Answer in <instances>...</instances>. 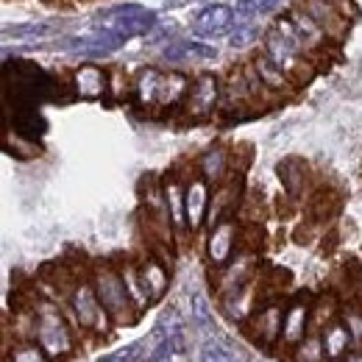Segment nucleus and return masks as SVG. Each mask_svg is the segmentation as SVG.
<instances>
[{
  "instance_id": "obj_13",
  "label": "nucleus",
  "mask_w": 362,
  "mask_h": 362,
  "mask_svg": "<svg viewBox=\"0 0 362 362\" xmlns=\"http://www.w3.org/2000/svg\"><path fill=\"white\" fill-rule=\"evenodd\" d=\"M234 243H237V223L226 218L218 226L209 228V240H206V257L215 268H223L231 254H234Z\"/></svg>"
},
{
  "instance_id": "obj_31",
  "label": "nucleus",
  "mask_w": 362,
  "mask_h": 362,
  "mask_svg": "<svg viewBox=\"0 0 362 362\" xmlns=\"http://www.w3.org/2000/svg\"><path fill=\"white\" fill-rule=\"evenodd\" d=\"M53 31V25L47 23H23V25H6V37H17V40H42Z\"/></svg>"
},
{
  "instance_id": "obj_16",
  "label": "nucleus",
  "mask_w": 362,
  "mask_h": 362,
  "mask_svg": "<svg viewBox=\"0 0 362 362\" xmlns=\"http://www.w3.org/2000/svg\"><path fill=\"white\" fill-rule=\"evenodd\" d=\"M136 268H139V279H142V287H145L151 304L162 301L168 287H170V273L165 268V262H159L156 257H145Z\"/></svg>"
},
{
  "instance_id": "obj_27",
  "label": "nucleus",
  "mask_w": 362,
  "mask_h": 362,
  "mask_svg": "<svg viewBox=\"0 0 362 362\" xmlns=\"http://www.w3.org/2000/svg\"><path fill=\"white\" fill-rule=\"evenodd\" d=\"M332 320H337V301H334V296H326L310 313V332H323Z\"/></svg>"
},
{
  "instance_id": "obj_38",
  "label": "nucleus",
  "mask_w": 362,
  "mask_h": 362,
  "mask_svg": "<svg viewBox=\"0 0 362 362\" xmlns=\"http://www.w3.org/2000/svg\"><path fill=\"white\" fill-rule=\"evenodd\" d=\"M329 3H334V6H346L349 0H329Z\"/></svg>"
},
{
  "instance_id": "obj_37",
  "label": "nucleus",
  "mask_w": 362,
  "mask_h": 362,
  "mask_svg": "<svg viewBox=\"0 0 362 362\" xmlns=\"http://www.w3.org/2000/svg\"><path fill=\"white\" fill-rule=\"evenodd\" d=\"M192 320L198 323V326H212V315H209V304H206V298L198 293V296H192Z\"/></svg>"
},
{
  "instance_id": "obj_14",
  "label": "nucleus",
  "mask_w": 362,
  "mask_h": 362,
  "mask_svg": "<svg viewBox=\"0 0 362 362\" xmlns=\"http://www.w3.org/2000/svg\"><path fill=\"white\" fill-rule=\"evenodd\" d=\"M254 268H257V257H254V254H240L234 262H226V265L221 268V279H218L221 296H228V293H234V290L251 284Z\"/></svg>"
},
{
  "instance_id": "obj_4",
  "label": "nucleus",
  "mask_w": 362,
  "mask_h": 362,
  "mask_svg": "<svg viewBox=\"0 0 362 362\" xmlns=\"http://www.w3.org/2000/svg\"><path fill=\"white\" fill-rule=\"evenodd\" d=\"M262 45H265V53L271 56L273 62L290 76V81L293 84H304V81H310L313 78V59L310 56H304L301 50H296L293 45H287L273 28L265 31V37H262Z\"/></svg>"
},
{
  "instance_id": "obj_1",
  "label": "nucleus",
  "mask_w": 362,
  "mask_h": 362,
  "mask_svg": "<svg viewBox=\"0 0 362 362\" xmlns=\"http://www.w3.org/2000/svg\"><path fill=\"white\" fill-rule=\"evenodd\" d=\"M92 284H95V293L103 304V310L109 313V317L117 323V326H132L139 315V310L132 301V293L123 281V273L112 265H95L92 268Z\"/></svg>"
},
{
  "instance_id": "obj_24",
  "label": "nucleus",
  "mask_w": 362,
  "mask_h": 362,
  "mask_svg": "<svg viewBox=\"0 0 362 362\" xmlns=\"http://www.w3.org/2000/svg\"><path fill=\"white\" fill-rule=\"evenodd\" d=\"M162 70L159 67H142L134 78V100L142 109H156V98L162 87Z\"/></svg>"
},
{
  "instance_id": "obj_12",
  "label": "nucleus",
  "mask_w": 362,
  "mask_h": 362,
  "mask_svg": "<svg viewBox=\"0 0 362 362\" xmlns=\"http://www.w3.org/2000/svg\"><path fill=\"white\" fill-rule=\"evenodd\" d=\"M310 301L307 298H296L287 310H284V323H281V343L296 349L307 334H310Z\"/></svg>"
},
{
  "instance_id": "obj_21",
  "label": "nucleus",
  "mask_w": 362,
  "mask_h": 362,
  "mask_svg": "<svg viewBox=\"0 0 362 362\" xmlns=\"http://www.w3.org/2000/svg\"><path fill=\"white\" fill-rule=\"evenodd\" d=\"M228 151L223 145H212L201 153L198 159V176L209 181V184H223V179L228 176Z\"/></svg>"
},
{
  "instance_id": "obj_29",
  "label": "nucleus",
  "mask_w": 362,
  "mask_h": 362,
  "mask_svg": "<svg viewBox=\"0 0 362 362\" xmlns=\"http://www.w3.org/2000/svg\"><path fill=\"white\" fill-rule=\"evenodd\" d=\"M259 37H265V34H259L257 23H234L231 37H228V45L237 47V50H243V47H248L251 42H257Z\"/></svg>"
},
{
  "instance_id": "obj_15",
  "label": "nucleus",
  "mask_w": 362,
  "mask_h": 362,
  "mask_svg": "<svg viewBox=\"0 0 362 362\" xmlns=\"http://www.w3.org/2000/svg\"><path fill=\"white\" fill-rule=\"evenodd\" d=\"M106 90H109V76H106L103 67H98V64H92V62L76 67V73H73V92H76L78 98L95 100V98H100Z\"/></svg>"
},
{
  "instance_id": "obj_39",
  "label": "nucleus",
  "mask_w": 362,
  "mask_h": 362,
  "mask_svg": "<svg viewBox=\"0 0 362 362\" xmlns=\"http://www.w3.org/2000/svg\"><path fill=\"white\" fill-rule=\"evenodd\" d=\"M6 362H11V360H6Z\"/></svg>"
},
{
  "instance_id": "obj_20",
  "label": "nucleus",
  "mask_w": 362,
  "mask_h": 362,
  "mask_svg": "<svg viewBox=\"0 0 362 362\" xmlns=\"http://www.w3.org/2000/svg\"><path fill=\"white\" fill-rule=\"evenodd\" d=\"M320 340H323V351H326V360H343L351 346H354V337L349 332V326L340 320H332L323 332H320Z\"/></svg>"
},
{
  "instance_id": "obj_28",
  "label": "nucleus",
  "mask_w": 362,
  "mask_h": 362,
  "mask_svg": "<svg viewBox=\"0 0 362 362\" xmlns=\"http://www.w3.org/2000/svg\"><path fill=\"white\" fill-rule=\"evenodd\" d=\"M120 273H123V281H126V287H129V293H132L134 307L142 313V310L151 304V298H148V293H145V287H142L139 268H136V265H126V268H120Z\"/></svg>"
},
{
  "instance_id": "obj_7",
  "label": "nucleus",
  "mask_w": 362,
  "mask_h": 362,
  "mask_svg": "<svg viewBox=\"0 0 362 362\" xmlns=\"http://www.w3.org/2000/svg\"><path fill=\"white\" fill-rule=\"evenodd\" d=\"M231 28H234V8L223 6V3H209V6L198 8L195 17H192V23H189V31L198 40L226 37Z\"/></svg>"
},
{
  "instance_id": "obj_35",
  "label": "nucleus",
  "mask_w": 362,
  "mask_h": 362,
  "mask_svg": "<svg viewBox=\"0 0 362 362\" xmlns=\"http://www.w3.org/2000/svg\"><path fill=\"white\" fill-rule=\"evenodd\" d=\"M343 323L349 326L354 346H362V307H346L343 310Z\"/></svg>"
},
{
  "instance_id": "obj_32",
  "label": "nucleus",
  "mask_w": 362,
  "mask_h": 362,
  "mask_svg": "<svg viewBox=\"0 0 362 362\" xmlns=\"http://www.w3.org/2000/svg\"><path fill=\"white\" fill-rule=\"evenodd\" d=\"M8 360L11 362H50V354H47L40 343H20V346L11 349Z\"/></svg>"
},
{
  "instance_id": "obj_9",
  "label": "nucleus",
  "mask_w": 362,
  "mask_h": 362,
  "mask_svg": "<svg viewBox=\"0 0 362 362\" xmlns=\"http://www.w3.org/2000/svg\"><path fill=\"white\" fill-rule=\"evenodd\" d=\"M298 8H304L315 20L317 25L329 34L332 42H340L349 34V14L340 11V6H334L329 0H301Z\"/></svg>"
},
{
  "instance_id": "obj_23",
  "label": "nucleus",
  "mask_w": 362,
  "mask_h": 362,
  "mask_svg": "<svg viewBox=\"0 0 362 362\" xmlns=\"http://www.w3.org/2000/svg\"><path fill=\"white\" fill-rule=\"evenodd\" d=\"M162 189H165V204H168V218L173 228L184 231L187 228V192L181 187V181L176 176H168L162 181Z\"/></svg>"
},
{
  "instance_id": "obj_22",
  "label": "nucleus",
  "mask_w": 362,
  "mask_h": 362,
  "mask_svg": "<svg viewBox=\"0 0 362 362\" xmlns=\"http://www.w3.org/2000/svg\"><path fill=\"white\" fill-rule=\"evenodd\" d=\"M279 181L290 198H301L310 184V170L301 159H284L279 162Z\"/></svg>"
},
{
  "instance_id": "obj_17",
  "label": "nucleus",
  "mask_w": 362,
  "mask_h": 362,
  "mask_svg": "<svg viewBox=\"0 0 362 362\" xmlns=\"http://www.w3.org/2000/svg\"><path fill=\"white\" fill-rule=\"evenodd\" d=\"M290 20H293V25H296V31H298V37H301V45H304V50H307V56H310V59H315V53H320L323 47L332 42V40H329V34L317 25L315 20H313L304 8L290 11Z\"/></svg>"
},
{
  "instance_id": "obj_34",
  "label": "nucleus",
  "mask_w": 362,
  "mask_h": 362,
  "mask_svg": "<svg viewBox=\"0 0 362 362\" xmlns=\"http://www.w3.org/2000/svg\"><path fill=\"white\" fill-rule=\"evenodd\" d=\"M310 212H313V218L315 221H326L329 215H334L337 212V195L334 192H317L315 198H313V204H310Z\"/></svg>"
},
{
  "instance_id": "obj_33",
  "label": "nucleus",
  "mask_w": 362,
  "mask_h": 362,
  "mask_svg": "<svg viewBox=\"0 0 362 362\" xmlns=\"http://www.w3.org/2000/svg\"><path fill=\"white\" fill-rule=\"evenodd\" d=\"M142 351H151V343H148V340H136L132 346H126V349H120V351L103 357L100 362H142V360H148V354H142Z\"/></svg>"
},
{
  "instance_id": "obj_11",
  "label": "nucleus",
  "mask_w": 362,
  "mask_h": 362,
  "mask_svg": "<svg viewBox=\"0 0 362 362\" xmlns=\"http://www.w3.org/2000/svg\"><path fill=\"white\" fill-rule=\"evenodd\" d=\"M187 192V228L198 231L209 218V181L204 176H195L184 184Z\"/></svg>"
},
{
  "instance_id": "obj_5",
  "label": "nucleus",
  "mask_w": 362,
  "mask_h": 362,
  "mask_svg": "<svg viewBox=\"0 0 362 362\" xmlns=\"http://www.w3.org/2000/svg\"><path fill=\"white\" fill-rule=\"evenodd\" d=\"M223 100V87H221V78L215 73H201L192 78L189 92H187V100H184V112L187 117L192 120H206L218 112Z\"/></svg>"
},
{
  "instance_id": "obj_3",
  "label": "nucleus",
  "mask_w": 362,
  "mask_h": 362,
  "mask_svg": "<svg viewBox=\"0 0 362 362\" xmlns=\"http://www.w3.org/2000/svg\"><path fill=\"white\" fill-rule=\"evenodd\" d=\"M37 326H34V340L45 349L50 357H64L73 351V332L64 323L62 313L53 304H37Z\"/></svg>"
},
{
  "instance_id": "obj_6",
  "label": "nucleus",
  "mask_w": 362,
  "mask_h": 362,
  "mask_svg": "<svg viewBox=\"0 0 362 362\" xmlns=\"http://www.w3.org/2000/svg\"><path fill=\"white\" fill-rule=\"evenodd\" d=\"M70 310L78 320L81 329L87 332H106L109 326V313L103 310L98 293H95V284L92 281H76L73 290H70Z\"/></svg>"
},
{
  "instance_id": "obj_10",
  "label": "nucleus",
  "mask_w": 362,
  "mask_h": 362,
  "mask_svg": "<svg viewBox=\"0 0 362 362\" xmlns=\"http://www.w3.org/2000/svg\"><path fill=\"white\" fill-rule=\"evenodd\" d=\"M126 45V37L123 34H115V31H92V34H84V37H73L67 40L64 47L70 53H81V56H109L115 53L117 47Z\"/></svg>"
},
{
  "instance_id": "obj_25",
  "label": "nucleus",
  "mask_w": 362,
  "mask_h": 362,
  "mask_svg": "<svg viewBox=\"0 0 362 362\" xmlns=\"http://www.w3.org/2000/svg\"><path fill=\"white\" fill-rule=\"evenodd\" d=\"M189 78L184 73H165L162 76V87H159V98H156V109H173L187 100L189 92Z\"/></svg>"
},
{
  "instance_id": "obj_19",
  "label": "nucleus",
  "mask_w": 362,
  "mask_h": 362,
  "mask_svg": "<svg viewBox=\"0 0 362 362\" xmlns=\"http://www.w3.org/2000/svg\"><path fill=\"white\" fill-rule=\"evenodd\" d=\"M251 64H254V70L259 73V78H262V84L273 92V95H290L293 92V81H290V76L273 62L271 56L262 50V53H257L254 59H251Z\"/></svg>"
},
{
  "instance_id": "obj_8",
  "label": "nucleus",
  "mask_w": 362,
  "mask_h": 362,
  "mask_svg": "<svg viewBox=\"0 0 362 362\" xmlns=\"http://www.w3.org/2000/svg\"><path fill=\"white\" fill-rule=\"evenodd\" d=\"M281 323H284V310H281V304H265L262 310H257L254 315L248 317V323H245V332H248V337L254 340V343H259V346H273L279 337H281Z\"/></svg>"
},
{
  "instance_id": "obj_18",
  "label": "nucleus",
  "mask_w": 362,
  "mask_h": 362,
  "mask_svg": "<svg viewBox=\"0 0 362 362\" xmlns=\"http://www.w3.org/2000/svg\"><path fill=\"white\" fill-rule=\"evenodd\" d=\"M218 56V47L206 45L201 40H176L170 45H165L162 59L170 64H184V62H209Z\"/></svg>"
},
{
  "instance_id": "obj_36",
  "label": "nucleus",
  "mask_w": 362,
  "mask_h": 362,
  "mask_svg": "<svg viewBox=\"0 0 362 362\" xmlns=\"http://www.w3.org/2000/svg\"><path fill=\"white\" fill-rule=\"evenodd\" d=\"M201 362H234V357H231V351H228L223 343L209 340V343L201 349Z\"/></svg>"
},
{
  "instance_id": "obj_26",
  "label": "nucleus",
  "mask_w": 362,
  "mask_h": 362,
  "mask_svg": "<svg viewBox=\"0 0 362 362\" xmlns=\"http://www.w3.org/2000/svg\"><path fill=\"white\" fill-rule=\"evenodd\" d=\"M234 195H237V189H234V184H223L218 192H215V201L209 204V228L218 226L221 221H226L228 212H231V206H234Z\"/></svg>"
},
{
  "instance_id": "obj_2",
  "label": "nucleus",
  "mask_w": 362,
  "mask_h": 362,
  "mask_svg": "<svg viewBox=\"0 0 362 362\" xmlns=\"http://www.w3.org/2000/svg\"><path fill=\"white\" fill-rule=\"evenodd\" d=\"M92 23L103 31H115V34H123L126 40H132V37L151 34L156 28V11H151L139 3H120V6L98 11L92 17Z\"/></svg>"
},
{
  "instance_id": "obj_30",
  "label": "nucleus",
  "mask_w": 362,
  "mask_h": 362,
  "mask_svg": "<svg viewBox=\"0 0 362 362\" xmlns=\"http://www.w3.org/2000/svg\"><path fill=\"white\" fill-rule=\"evenodd\" d=\"M296 349H298V362H320L323 357H326V351H323V340H320L317 332H310Z\"/></svg>"
}]
</instances>
